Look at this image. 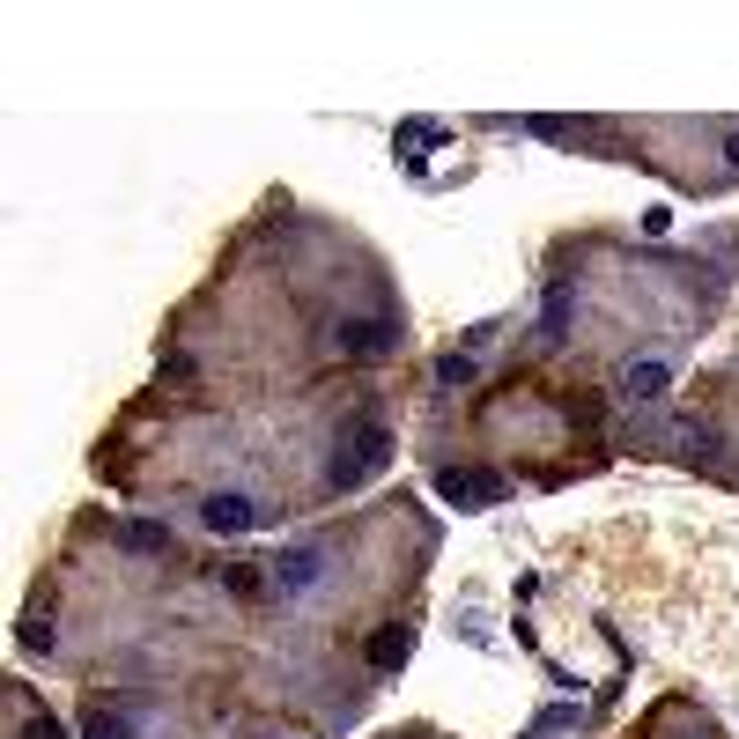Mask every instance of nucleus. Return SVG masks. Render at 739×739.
<instances>
[{
  "instance_id": "4",
  "label": "nucleus",
  "mask_w": 739,
  "mask_h": 739,
  "mask_svg": "<svg viewBox=\"0 0 739 739\" xmlns=\"http://www.w3.org/2000/svg\"><path fill=\"white\" fill-rule=\"evenodd\" d=\"M200 525H207V533H252L259 510L244 503V496H207V503H200Z\"/></svg>"
},
{
  "instance_id": "3",
  "label": "nucleus",
  "mask_w": 739,
  "mask_h": 739,
  "mask_svg": "<svg viewBox=\"0 0 739 739\" xmlns=\"http://www.w3.org/2000/svg\"><path fill=\"white\" fill-rule=\"evenodd\" d=\"M437 496L459 503V510H488V503H503V481L496 473H459L451 466V473H437Z\"/></svg>"
},
{
  "instance_id": "12",
  "label": "nucleus",
  "mask_w": 739,
  "mask_h": 739,
  "mask_svg": "<svg viewBox=\"0 0 739 739\" xmlns=\"http://www.w3.org/2000/svg\"><path fill=\"white\" fill-rule=\"evenodd\" d=\"M437 377H444V385H466V377H473V363H466V355H444V363H437Z\"/></svg>"
},
{
  "instance_id": "14",
  "label": "nucleus",
  "mask_w": 739,
  "mask_h": 739,
  "mask_svg": "<svg viewBox=\"0 0 739 739\" xmlns=\"http://www.w3.org/2000/svg\"><path fill=\"white\" fill-rule=\"evenodd\" d=\"M725 156H732V170H739V134H732V141H725Z\"/></svg>"
},
{
  "instance_id": "11",
  "label": "nucleus",
  "mask_w": 739,
  "mask_h": 739,
  "mask_svg": "<svg viewBox=\"0 0 739 739\" xmlns=\"http://www.w3.org/2000/svg\"><path fill=\"white\" fill-rule=\"evenodd\" d=\"M562 318H570V289H555V296H547V326H540V333H570Z\"/></svg>"
},
{
  "instance_id": "9",
  "label": "nucleus",
  "mask_w": 739,
  "mask_h": 739,
  "mask_svg": "<svg viewBox=\"0 0 739 739\" xmlns=\"http://www.w3.org/2000/svg\"><path fill=\"white\" fill-rule=\"evenodd\" d=\"M82 739H134V732H126V717H119V710H89Z\"/></svg>"
},
{
  "instance_id": "8",
  "label": "nucleus",
  "mask_w": 739,
  "mask_h": 739,
  "mask_svg": "<svg viewBox=\"0 0 739 739\" xmlns=\"http://www.w3.org/2000/svg\"><path fill=\"white\" fill-rule=\"evenodd\" d=\"M119 540L134 547V555H156V547H170V525H156V518H141V525H126Z\"/></svg>"
},
{
  "instance_id": "13",
  "label": "nucleus",
  "mask_w": 739,
  "mask_h": 739,
  "mask_svg": "<svg viewBox=\"0 0 739 739\" xmlns=\"http://www.w3.org/2000/svg\"><path fill=\"white\" fill-rule=\"evenodd\" d=\"M23 739H67V732L52 725V717H30V725H23Z\"/></svg>"
},
{
  "instance_id": "1",
  "label": "nucleus",
  "mask_w": 739,
  "mask_h": 739,
  "mask_svg": "<svg viewBox=\"0 0 739 739\" xmlns=\"http://www.w3.org/2000/svg\"><path fill=\"white\" fill-rule=\"evenodd\" d=\"M385 459H392V429H385V422H363V429H355V459L333 466V488H355L363 473H377Z\"/></svg>"
},
{
  "instance_id": "2",
  "label": "nucleus",
  "mask_w": 739,
  "mask_h": 739,
  "mask_svg": "<svg viewBox=\"0 0 739 739\" xmlns=\"http://www.w3.org/2000/svg\"><path fill=\"white\" fill-rule=\"evenodd\" d=\"M333 348L340 355H392V348H400V326H392V318H340Z\"/></svg>"
},
{
  "instance_id": "6",
  "label": "nucleus",
  "mask_w": 739,
  "mask_h": 739,
  "mask_svg": "<svg viewBox=\"0 0 739 739\" xmlns=\"http://www.w3.org/2000/svg\"><path fill=\"white\" fill-rule=\"evenodd\" d=\"M666 385H673L666 363H629V370H621V392H629V400H658Z\"/></svg>"
},
{
  "instance_id": "10",
  "label": "nucleus",
  "mask_w": 739,
  "mask_h": 739,
  "mask_svg": "<svg viewBox=\"0 0 739 739\" xmlns=\"http://www.w3.org/2000/svg\"><path fill=\"white\" fill-rule=\"evenodd\" d=\"M274 570H281V584H311L318 577V555H303V547H296V555H281Z\"/></svg>"
},
{
  "instance_id": "5",
  "label": "nucleus",
  "mask_w": 739,
  "mask_h": 739,
  "mask_svg": "<svg viewBox=\"0 0 739 739\" xmlns=\"http://www.w3.org/2000/svg\"><path fill=\"white\" fill-rule=\"evenodd\" d=\"M407 651H414L407 621H385V629L370 636V673H400V666H407Z\"/></svg>"
},
{
  "instance_id": "7",
  "label": "nucleus",
  "mask_w": 739,
  "mask_h": 739,
  "mask_svg": "<svg viewBox=\"0 0 739 739\" xmlns=\"http://www.w3.org/2000/svg\"><path fill=\"white\" fill-rule=\"evenodd\" d=\"M222 584H230L237 599H259V592H267V577H259V562H222Z\"/></svg>"
}]
</instances>
